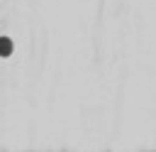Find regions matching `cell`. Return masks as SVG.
Here are the masks:
<instances>
[{
    "label": "cell",
    "instance_id": "cell-1",
    "mask_svg": "<svg viewBox=\"0 0 156 152\" xmlns=\"http://www.w3.org/2000/svg\"><path fill=\"white\" fill-rule=\"evenodd\" d=\"M0 54H10V44H7V39H2V44H0Z\"/></svg>",
    "mask_w": 156,
    "mask_h": 152
}]
</instances>
